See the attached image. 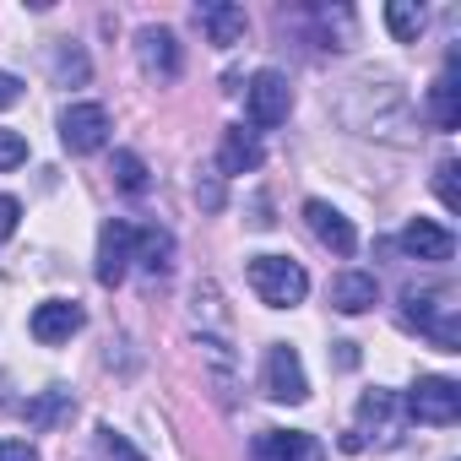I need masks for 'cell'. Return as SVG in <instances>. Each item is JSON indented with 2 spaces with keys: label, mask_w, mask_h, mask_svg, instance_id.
Returning <instances> with one entry per match:
<instances>
[{
  "label": "cell",
  "mask_w": 461,
  "mask_h": 461,
  "mask_svg": "<svg viewBox=\"0 0 461 461\" xmlns=\"http://www.w3.org/2000/svg\"><path fill=\"white\" fill-rule=\"evenodd\" d=\"M337 120L358 136H385V141H412V104L391 77H358L337 98Z\"/></svg>",
  "instance_id": "cell-1"
},
{
  "label": "cell",
  "mask_w": 461,
  "mask_h": 461,
  "mask_svg": "<svg viewBox=\"0 0 461 461\" xmlns=\"http://www.w3.org/2000/svg\"><path fill=\"white\" fill-rule=\"evenodd\" d=\"M245 277H250L256 299L272 304V310H294V304H304V294H310V272H304L299 261H288V256H250Z\"/></svg>",
  "instance_id": "cell-2"
},
{
  "label": "cell",
  "mask_w": 461,
  "mask_h": 461,
  "mask_svg": "<svg viewBox=\"0 0 461 461\" xmlns=\"http://www.w3.org/2000/svg\"><path fill=\"white\" fill-rule=\"evenodd\" d=\"M402 326L407 331H423L439 353H461V321H456V304H439L434 294H407L402 299Z\"/></svg>",
  "instance_id": "cell-3"
},
{
  "label": "cell",
  "mask_w": 461,
  "mask_h": 461,
  "mask_svg": "<svg viewBox=\"0 0 461 461\" xmlns=\"http://www.w3.org/2000/svg\"><path fill=\"white\" fill-rule=\"evenodd\" d=\"M261 391H267V402H283V407L310 402V375H304L299 348H288V342H272V348H267V364H261Z\"/></svg>",
  "instance_id": "cell-4"
},
{
  "label": "cell",
  "mask_w": 461,
  "mask_h": 461,
  "mask_svg": "<svg viewBox=\"0 0 461 461\" xmlns=\"http://www.w3.org/2000/svg\"><path fill=\"white\" fill-rule=\"evenodd\" d=\"M402 412H407L412 423H434V429H445V423L461 418V385H456L450 375H423V380L402 396Z\"/></svg>",
  "instance_id": "cell-5"
},
{
  "label": "cell",
  "mask_w": 461,
  "mask_h": 461,
  "mask_svg": "<svg viewBox=\"0 0 461 461\" xmlns=\"http://www.w3.org/2000/svg\"><path fill=\"white\" fill-rule=\"evenodd\" d=\"M245 109H250V125L256 131H272L294 114V87L283 71H256L250 87H245Z\"/></svg>",
  "instance_id": "cell-6"
},
{
  "label": "cell",
  "mask_w": 461,
  "mask_h": 461,
  "mask_svg": "<svg viewBox=\"0 0 461 461\" xmlns=\"http://www.w3.org/2000/svg\"><path fill=\"white\" fill-rule=\"evenodd\" d=\"M131 261H136V222H125V217H109L104 228H98V283L104 288H120L125 283V272H131Z\"/></svg>",
  "instance_id": "cell-7"
},
{
  "label": "cell",
  "mask_w": 461,
  "mask_h": 461,
  "mask_svg": "<svg viewBox=\"0 0 461 461\" xmlns=\"http://www.w3.org/2000/svg\"><path fill=\"white\" fill-rule=\"evenodd\" d=\"M60 141H66V152H77V158L104 152V147H109V109H104V104H66V109H60Z\"/></svg>",
  "instance_id": "cell-8"
},
{
  "label": "cell",
  "mask_w": 461,
  "mask_h": 461,
  "mask_svg": "<svg viewBox=\"0 0 461 461\" xmlns=\"http://www.w3.org/2000/svg\"><path fill=\"white\" fill-rule=\"evenodd\" d=\"M402 429H407V412H402V396H396V391L375 385V391L358 396V439L369 434L375 445H396Z\"/></svg>",
  "instance_id": "cell-9"
},
{
  "label": "cell",
  "mask_w": 461,
  "mask_h": 461,
  "mask_svg": "<svg viewBox=\"0 0 461 461\" xmlns=\"http://www.w3.org/2000/svg\"><path fill=\"white\" fill-rule=\"evenodd\" d=\"M136 60L152 82H179V71H185V50H179L174 28H158V23H147L136 33Z\"/></svg>",
  "instance_id": "cell-10"
},
{
  "label": "cell",
  "mask_w": 461,
  "mask_h": 461,
  "mask_svg": "<svg viewBox=\"0 0 461 461\" xmlns=\"http://www.w3.org/2000/svg\"><path fill=\"white\" fill-rule=\"evenodd\" d=\"M396 250L407 256V261H429V267H445L450 256H456V234L445 222H434V217H412L402 234H396Z\"/></svg>",
  "instance_id": "cell-11"
},
{
  "label": "cell",
  "mask_w": 461,
  "mask_h": 461,
  "mask_svg": "<svg viewBox=\"0 0 461 461\" xmlns=\"http://www.w3.org/2000/svg\"><path fill=\"white\" fill-rule=\"evenodd\" d=\"M82 326H87V310H82L77 299H44V304L33 310V321H28L33 342H44V348H60V342H71Z\"/></svg>",
  "instance_id": "cell-12"
},
{
  "label": "cell",
  "mask_w": 461,
  "mask_h": 461,
  "mask_svg": "<svg viewBox=\"0 0 461 461\" xmlns=\"http://www.w3.org/2000/svg\"><path fill=\"white\" fill-rule=\"evenodd\" d=\"M250 461H326V450L304 429H267V434H256Z\"/></svg>",
  "instance_id": "cell-13"
},
{
  "label": "cell",
  "mask_w": 461,
  "mask_h": 461,
  "mask_svg": "<svg viewBox=\"0 0 461 461\" xmlns=\"http://www.w3.org/2000/svg\"><path fill=\"white\" fill-rule=\"evenodd\" d=\"M195 23H201V33H206L217 50H234V44L250 33V17H245V6H234V0H201V6H195Z\"/></svg>",
  "instance_id": "cell-14"
},
{
  "label": "cell",
  "mask_w": 461,
  "mask_h": 461,
  "mask_svg": "<svg viewBox=\"0 0 461 461\" xmlns=\"http://www.w3.org/2000/svg\"><path fill=\"white\" fill-rule=\"evenodd\" d=\"M304 222H310V234H315L331 256H353V250H358L353 222H348L331 201H304Z\"/></svg>",
  "instance_id": "cell-15"
},
{
  "label": "cell",
  "mask_w": 461,
  "mask_h": 461,
  "mask_svg": "<svg viewBox=\"0 0 461 461\" xmlns=\"http://www.w3.org/2000/svg\"><path fill=\"white\" fill-rule=\"evenodd\" d=\"M423 114H429V125L434 131H456L461 125V87H456V55L445 60V71L434 77V87H429V98H423Z\"/></svg>",
  "instance_id": "cell-16"
},
{
  "label": "cell",
  "mask_w": 461,
  "mask_h": 461,
  "mask_svg": "<svg viewBox=\"0 0 461 461\" xmlns=\"http://www.w3.org/2000/svg\"><path fill=\"white\" fill-rule=\"evenodd\" d=\"M261 163H267V152H261L256 131H245V125H228L222 131V141H217V168L222 174H256Z\"/></svg>",
  "instance_id": "cell-17"
},
{
  "label": "cell",
  "mask_w": 461,
  "mask_h": 461,
  "mask_svg": "<svg viewBox=\"0 0 461 461\" xmlns=\"http://www.w3.org/2000/svg\"><path fill=\"white\" fill-rule=\"evenodd\" d=\"M375 299H380V283H375V272H342L337 283H331V304L342 310V315H364V310H375Z\"/></svg>",
  "instance_id": "cell-18"
},
{
  "label": "cell",
  "mask_w": 461,
  "mask_h": 461,
  "mask_svg": "<svg viewBox=\"0 0 461 461\" xmlns=\"http://www.w3.org/2000/svg\"><path fill=\"white\" fill-rule=\"evenodd\" d=\"M136 261H141V272H152V277H168L174 272V234L168 228H136Z\"/></svg>",
  "instance_id": "cell-19"
},
{
  "label": "cell",
  "mask_w": 461,
  "mask_h": 461,
  "mask_svg": "<svg viewBox=\"0 0 461 461\" xmlns=\"http://www.w3.org/2000/svg\"><path fill=\"white\" fill-rule=\"evenodd\" d=\"M304 23L321 28V39H315L321 50H348V44H353V28H358V17H353L348 6H310Z\"/></svg>",
  "instance_id": "cell-20"
},
{
  "label": "cell",
  "mask_w": 461,
  "mask_h": 461,
  "mask_svg": "<svg viewBox=\"0 0 461 461\" xmlns=\"http://www.w3.org/2000/svg\"><path fill=\"white\" fill-rule=\"evenodd\" d=\"M71 412H77V396H71L66 385H50V391H39V396L28 402V423H33V429H60Z\"/></svg>",
  "instance_id": "cell-21"
},
{
  "label": "cell",
  "mask_w": 461,
  "mask_h": 461,
  "mask_svg": "<svg viewBox=\"0 0 461 461\" xmlns=\"http://www.w3.org/2000/svg\"><path fill=\"white\" fill-rule=\"evenodd\" d=\"M423 23H429V12L418 6V0H391V6H385V28H391L396 44H418Z\"/></svg>",
  "instance_id": "cell-22"
},
{
  "label": "cell",
  "mask_w": 461,
  "mask_h": 461,
  "mask_svg": "<svg viewBox=\"0 0 461 461\" xmlns=\"http://www.w3.org/2000/svg\"><path fill=\"white\" fill-rule=\"evenodd\" d=\"M87 77H93V66H87L82 44H71V39H66V44L55 50V82H60V87H82Z\"/></svg>",
  "instance_id": "cell-23"
},
{
  "label": "cell",
  "mask_w": 461,
  "mask_h": 461,
  "mask_svg": "<svg viewBox=\"0 0 461 461\" xmlns=\"http://www.w3.org/2000/svg\"><path fill=\"white\" fill-rule=\"evenodd\" d=\"M114 185H120L125 195H141V190H147V163H141L136 152H125V147L114 152Z\"/></svg>",
  "instance_id": "cell-24"
},
{
  "label": "cell",
  "mask_w": 461,
  "mask_h": 461,
  "mask_svg": "<svg viewBox=\"0 0 461 461\" xmlns=\"http://www.w3.org/2000/svg\"><path fill=\"white\" fill-rule=\"evenodd\" d=\"M23 163H28V136L0 125V174H12V168H23Z\"/></svg>",
  "instance_id": "cell-25"
},
{
  "label": "cell",
  "mask_w": 461,
  "mask_h": 461,
  "mask_svg": "<svg viewBox=\"0 0 461 461\" xmlns=\"http://www.w3.org/2000/svg\"><path fill=\"white\" fill-rule=\"evenodd\" d=\"M434 190H439L445 212H456V206H461V190H456V158H445V163L434 168Z\"/></svg>",
  "instance_id": "cell-26"
},
{
  "label": "cell",
  "mask_w": 461,
  "mask_h": 461,
  "mask_svg": "<svg viewBox=\"0 0 461 461\" xmlns=\"http://www.w3.org/2000/svg\"><path fill=\"white\" fill-rule=\"evenodd\" d=\"M98 434H104V450H109L114 461H147V456H141V450H136V445H131V439H125V434L114 429V423H104Z\"/></svg>",
  "instance_id": "cell-27"
},
{
  "label": "cell",
  "mask_w": 461,
  "mask_h": 461,
  "mask_svg": "<svg viewBox=\"0 0 461 461\" xmlns=\"http://www.w3.org/2000/svg\"><path fill=\"white\" fill-rule=\"evenodd\" d=\"M17 222H23V201L17 195H0V245L17 234Z\"/></svg>",
  "instance_id": "cell-28"
},
{
  "label": "cell",
  "mask_w": 461,
  "mask_h": 461,
  "mask_svg": "<svg viewBox=\"0 0 461 461\" xmlns=\"http://www.w3.org/2000/svg\"><path fill=\"white\" fill-rule=\"evenodd\" d=\"M0 461H44L28 439H0Z\"/></svg>",
  "instance_id": "cell-29"
},
{
  "label": "cell",
  "mask_w": 461,
  "mask_h": 461,
  "mask_svg": "<svg viewBox=\"0 0 461 461\" xmlns=\"http://www.w3.org/2000/svg\"><path fill=\"white\" fill-rule=\"evenodd\" d=\"M12 104H23V77L0 71V109H12Z\"/></svg>",
  "instance_id": "cell-30"
},
{
  "label": "cell",
  "mask_w": 461,
  "mask_h": 461,
  "mask_svg": "<svg viewBox=\"0 0 461 461\" xmlns=\"http://www.w3.org/2000/svg\"><path fill=\"white\" fill-rule=\"evenodd\" d=\"M195 195H201V206H206V212H217V206H222V185H217V179H201V185H195Z\"/></svg>",
  "instance_id": "cell-31"
},
{
  "label": "cell",
  "mask_w": 461,
  "mask_h": 461,
  "mask_svg": "<svg viewBox=\"0 0 461 461\" xmlns=\"http://www.w3.org/2000/svg\"><path fill=\"white\" fill-rule=\"evenodd\" d=\"M337 364H342V369H353V364H358V353H353V342H337Z\"/></svg>",
  "instance_id": "cell-32"
}]
</instances>
